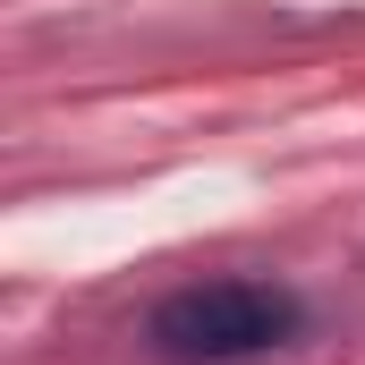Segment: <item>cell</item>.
I'll return each instance as SVG.
<instances>
[{"instance_id":"1","label":"cell","mask_w":365,"mask_h":365,"mask_svg":"<svg viewBox=\"0 0 365 365\" xmlns=\"http://www.w3.org/2000/svg\"><path fill=\"white\" fill-rule=\"evenodd\" d=\"M306 331V297L289 280H195V289H170L153 314H145V340L153 357L170 365H247V357H272Z\"/></svg>"}]
</instances>
